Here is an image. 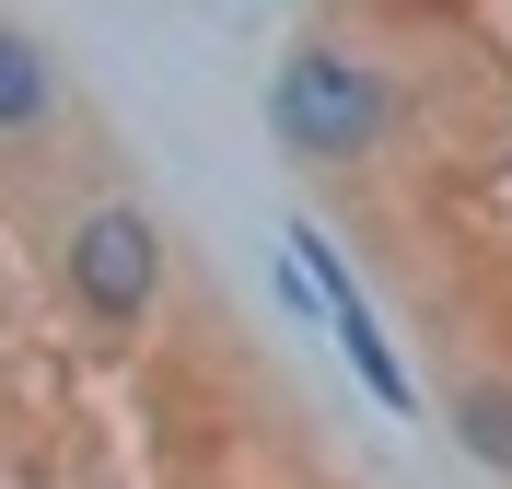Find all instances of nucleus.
Returning a JSON list of instances; mask_svg holds the SVG:
<instances>
[{
    "mask_svg": "<svg viewBox=\"0 0 512 489\" xmlns=\"http://www.w3.org/2000/svg\"><path fill=\"white\" fill-rule=\"evenodd\" d=\"M163 268H175V245H163L152 198H128V187L70 198L59 233H47V280H59L70 326L94 350H140V326L163 315Z\"/></svg>",
    "mask_w": 512,
    "mask_h": 489,
    "instance_id": "2",
    "label": "nucleus"
},
{
    "mask_svg": "<svg viewBox=\"0 0 512 489\" xmlns=\"http://www.w3.org/2000/svg\"><path fill=\"white\" fill-rule=\"evenodd\" d=\"M291 268H303V292H315L326 338L350 350V373H361V385L384 396V408H396V420H408V408H419V373H408V361H396V338H384V326H373V303H361L350 257H338V233H326V222H291Z\"/></svg>",
    "mask_w": 512,
    "mask_h": 489,
    "instance_id": "3",
    "label": "nucleus"
},
{
    "mask_svg": "<svg viewBox=\"0 0 512 489\" xmlns=\"http://www.w3.org/2000/svg\"><path fill=\"white\" fill-rule=\"evenodd\" d=\"M408 117H419L408 70L361 35H291L268 70V140L303 175H384L408 152Z\"/></svg>",
    "mask_w": 512,
    "mask_h": 489,
    "instance_id": "1",
    "label": "nucleus"
},
{
    "mask_svg": "<svg viewBox=\"0 0 512 489\" xmlns=\"http://www.w3.org/2000/svg\"><path fill=\"white\" fill-rule=\"evenodd\" d=\"M70 117H82L70 59L24 24V12H0V152H59Z\"/></svg>",
    "mask_w": 512,
    "mask_h": 489,
    "instance_id": "4",
    "label": "nucleus"
},
{
    "mask_svg": "<svg viewBox=\"0 0 512 489\" xmlns=\"http://www.w3.org/2000/svg\"><path fill=\"white\" fill-rule=\"evenodd\" d=\"M443 431L512 489V350H454L443 361Z\"/></svg>",
    "mask_w": 512,
    "mask_h": 489,
    "instance_id": "5",
    "label": "nucleus"
}]
</instances>
